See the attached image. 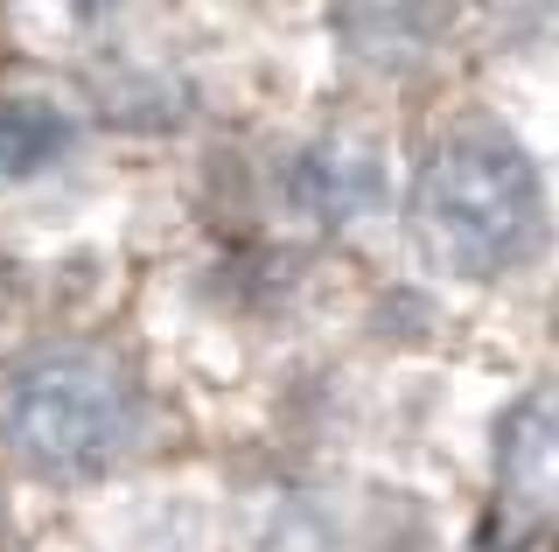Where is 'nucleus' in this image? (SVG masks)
I'll list each match as a JSON object with an SVG mask.
<instances>
[{
  "instance_id": "1",
  "label": "nucleus",
  "mask_w": 559,
  "mask_h": 552,
  "mask_svg": "<svg viewBox=\"0 0 559 552\" xmlns=\"http://www.w3.org/2000/svg\"><path fill=\"white\" fill-rule=\"evenodd\" d=\"M546 217L538 168L497 119H462L427 147L413 176V238L441 273L489 280L518 266Z\"/></svg>"
},
{
  "instance_id": "2",
  "label": "nucleus",
  "mask_w": 559,
  "mask_h": 552,
  "mask_svg": "<svg viewBox=\"0 0 559 552\" xmlns=\"http://www.w3.org/2000/svg\"><path fill=\"white\" fill-rule=\"evenodd\" d=\"M140 427L133 385L84 343H43L0 385V434L43 476H98L127 455Z\"/></svg>"
},
{
  "instance_id": "3",
  "label": "nucleus",
  "mask_w": 559,
  "mask_h": 552,
  "mask_svg": "<svg viewBox=\"0 0 559 552\" xmlns=\"http://www.w3.org/2000/svg\"><path fill=\"white\" fill-rule=\"evenodd\" d=\"M287 203L308 224H357L384 203V154L364 133H322L287 161Z\"/></svg>"
},
{
  "instance_id": "4",
  "label": "nucleus",
  "mask_w": 559,
  "mask_h": 552,
  "mask_svg": "<svg viewBox=\"0 0 559 552\" xmlns=\"http://www.w3.org/2000/svg\"><path fill=\"white\" fill-rule=\"evenodd\" d=\"M497 476L511 482L518 504L559 517V385L511 406V420L497 434Z\"/></svg>"
},
{
  "instance_id": "5",
  "label": "nucleus",
  "mask_w": 559,
  "mask_h": 552,
  "mask_svg": "<svg viewBox=\"0 0 559 552\" xmlns=\"http://www.w3.org/2000/svg\"><path fill=\"white\" fill-rule=\"evenodd\" d=\"M78 154V112L57 92H0V182H35Z\"/></svg>"
},
{
  "instance_id": "6",
  "label": "nucleus",
  "mask_w": 559,
  "mask_h": 552,
  "mask_svg": "<svg viewBox=\"0 0 559 552\" xmlns=\"http://www.w3.org/2000/svg\"><path fill=\"white\" fill-rule=\"evenodd\" d=\"M343 43L357 49L364 63H384V71H399V63L427 57L433 43H441V0H343Z\"/></svg>"
},
{
  "instance_id": "7",
  "label": "nucleus",
  "mask_w": 559,
  "mask_h": 552,
  "mask_svg": "<svg viewBox=\"0 0 559 552\" xmlns=\"http://www.w3.org/2000/svg\"><path fill=\"white\" fill-rule=\"evenodd\" d=\"M49 8H63L70 22H98V14H112L119 0H49Z\"/></svg>"
},
{
  "instance_id": "8",
  "label": "nucleus",
  "mask_w": 559,
  "mask_h": 552,
  "mask_svg": "<svg viewBox=\"0 0 559 552\" xmlns=\"http://www.w3.org/2000/svg\"><path fill=\"white\" fill-rule=\"evenodd\" d=\"M0 531H8V525H0Z\"/></svg>"
}]
</instances>
